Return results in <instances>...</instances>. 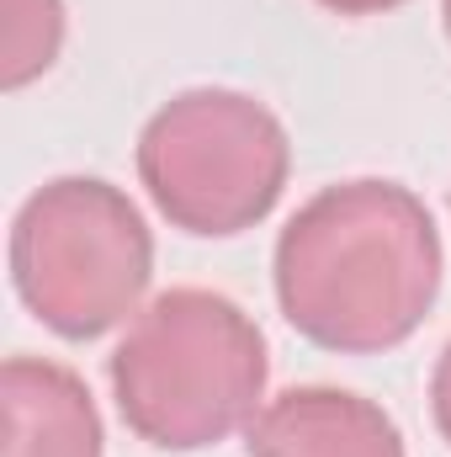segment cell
<instances>
[{
	"label": "cell",
	"mask_w": 451,
	"mask_h": 457,
	"mask_svg": "<svg viewBox=\"0 0 451 457\" xmlns=\"http://www.w3.org/2000/svg\"><path fill=\"white\" fill-rule=\"evenodd\" d=\"M250 457H404L393 415L350 388H287L244 431Z\"/></svg>",
	"instance_id": "5"
},
{
	"label": "cell",
	"mask_w": 451,
	"mask_h": 457,
	"mask_svg": "<svg viewBox=\"0 0 451 457\" xmlns=\"http://www.w3.org/2000/svg\"><path fill=\"white\" fill-rule=\"evenodd\" d=\"M292 144L266 102L197 86L170 96L138 133V181L154 208L186 234L228 239L282 203Z\"/></svg>",
	"instance_id": "4"
},
{
	"label": "cell",
	"mask_w": 451,
	"mask_h": 457,
	"mask_svg": "<svg viewBox=\"0 0 451 457\" xmlns=\"http://www.w3.org/2000/svg\"><path fill=\"white\" fill-rule=\"evenodd\" d=\"M319 5L335 11V16H382V11H398L409 0H319Z\"/></svg>",
	"instance_id": "9"
},
{
	"label": "cell",
	"mask_w": 451,
	"mask_h": 457,
	"mask_svg": "<svg viewBox=\"0 0 451 457\" xmlns=\"http://www.w3.org/2000/svg\"><path fill=\"white\" fill-rule=\"evenodd\" d=\"M0 415L5 447L0 457H102V415L91 388L43 356H11L0 367Z\"/></svg>",
	"instance_id": "6"
},
{
	"label": "cell",
	"mask_w": 451,
	"mask_h": 457,
	"mask_svg": "<svg viewBox=\"0 0 451 457\" xmlns=\"http://www.w3.org/2000/svg\"><path fill=\"white\" fill-rule=\"evenodd\" d=\"M441 234L398 181H340L276 239V303L303 341L340 356L404 345L441 293Z\"/></svg>",
	"instance_id": "1"
},
{
	"label": "cell",
	"mask_w": 451,
	"mask_h": 457,
	"mask_svg": "<svg viewBox=\"0 0 451 457\" xmlns=\"http://www.w3.org/2000/svg\"><path fill=\"white\" fill-rule=\"evenodd\" d=\"M0 5H5L0 80L5 91H21L37 75H48L64 48V0H0Z\"/></svg>",
	"instance_id": "7"
},
{
	"label": "cell",
	"mask_w": 451,
	"mask_h": 457,
	"mask_svg": "<svg viewBox=\"0 0 451 457\" xmlns=\"http://www.w3.org/2000/svg\"><path fill=\"white\" fill-rule=\"evenodd\" d=\"M441 27H447V43H451V0H441Z\"/></svg>",
	"instance_id": "10"
},
{
	"label": "cell",
	"mask_w": 451,
	"mask_h": 457,
	"mask_svg": "<svg viewBox=\"0 0 451 457\" xmlns=\"http://www.w3.org/2000/svg\"><path fill=\"white\" fill-rule=\"evenodd\" d=\"M430 415H436V431L451 447V341L441 351V361H436V372H430Z\"/></svg>",
	"instance_id": "8"
},
{
	"label": "cell",
	"mask_w": 451,
	"mask_h": 457,
	"mask_svg": "<svg viewBox=\"0 0 451 457\" xmlns=\"http://www.w3.org/2000/svg\"><path fill=\"white\" fill-rule=\"evenodd\" d=\"M266 336L224 293L170 287L133 314L107 378L127 431L160 453H202L250 431L266 399Z\"/></svg>",
	"instance_id": "2"
},
{
	"label": "cell",
	"mask_w": 451,
	"mask_h": 457,
	"mask_svg": "<svg viewBox=\"0 0 451 457\" xmlns=\"http://www.w3.org/2000/svg\"><path fill=\"white\" fill-rule=\"evenodd\" d=\"M154 277V234L102 176H59L11 219V287L64 341H96L138 314Z\"/></svg>",
	"instance_id": "3"
}]
</instances>
